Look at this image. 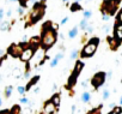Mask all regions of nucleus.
I'll return each instance as SVG.
<instances>
[{"instance_id": "nucleus-1", "label": "nucleus", "mask_w": 122, "mask_h": 114, "mask_svg": "<svg viewBox=\"0 0 122 114\" xmlns=\"http://www.w3.org/2000/svg\"><path fill=\"white\" fill-rule=\"evenodd\" d=\"M41 48L47 52L57 41V31L53 28V22L48 21L42 25L41 29Z\"/></svg>"}, {"instance_id": "nucleus-2", "label": "nucleus", "mask_w": 122, "mask_h": 114, "mask_svg": "<svg viewBox=\"0 0 122 114\" xmlns=\"http://www.w3.org/2000/svg\"><path fill=\"white\" fill-rule=\"evenodd\" d=\"M46 0H42V1H37L34 4L28 18H29V22L25 23V28H29L34 24H36L37 22H40L43 16H44V12H46V4H44Z\"/></svg>"}, {"instance_id": "nucleus-3", "label": "nucleus", "mask_w": 122, "mask_h": 114, "mask_svg": "<svg viewBox=\"0 0 122 114\" xmlns=\"http://www.w3.org/2000/svg\"><path fill=\"white\" fill-rule=\"evenodd\" d=\"M98 44H99V38L98 37H91L89 40V42L80 50L79 56H81V58H90V56H92L96 53V50L98 48Z\"/></svg>"}, {"instance_id": "nucleus-4", "label": "nucleus", "mask_w": 122, "mask_h": 114, "mask_svg": "<svg viewBox=\"0 0 122 114\" xmlns=\"http://www.w3.org/2000/svg\"><path fill=\"white\" fill-rule=\"evenodd\" d=\"M83 69H84V63L81 60H77L76 61V65H74V69H73V71H72V73H71V76H70V78L67 81L66 89L71 90L76 85L77 79H78V77H79V75H80V72H81Z\"/></svg>"}, {"instance_id": "nucleus-5", "label": "nucleus", "mask_w": 122, "mask_h": 114, "mask_svg": "<svg viewBox=\"0 0 122 114\" xmlns=\"http://www.w3.org/2000/svg\"><path fill=\"white\" fill-rule=\"evenodd\" d=\"M118 4L116 0H104V1L101 4V12L105 13L108 16H114L118 9Z\"/></svg>"}, {"instance_id": "nucleus-6", "label": "nucleus", "mask_w": 122, "mask_h": 114, "mask_svg": "<svg viewBox=\"0 0 122 114\" xmlns=\"http://www.w3.org/2000/svg\"><path fill=\"white\" fill-rule=\"evenodd\" d=\"M105 78H107V73L103 72V71H99V72H97V73L93 75V77L91 78L90 83H91V85H92V88H93L95 90H98V89L104 84Z\"/></svg>"}, {"instance_id": "nucleus-7", "label": "nucleus", "mask_w": 122, "mask_h": 114, "mask_svg": "<svg viewBox=\"0 0 122 114\" xmlns=\"http://www.w3.org/2000/svg\"><path fill=\"white\" fill-rule=\"evenodd\" d=\"M34 54H35V50L29 46L26 49H24V50L22 52V54H20V56H19V59H20L23 63H29V61L34 58Z\"/></svg>"}, {"instance_id": "nucleus-8", "label": "nucleus", "mask_w": 122, "mask_h": 114, "mask_svg": "<svg viewBox=\"0 0 122 114\" xmlns=\"http://www.w3.org/2000/svg\"><path fill=\"white\" fill-rule=\"evenodd\" d=\"M23 50H24V49H23V48H22V47H20L19 44L12 43V44L10 46V48L7 49V53H9L10 55H12L13 58H19Z\"/></svg>"}, {"instance_id": "nucleus-9", "label": "nucleus", "mask_w": 122, "mask_h": 114, "mask_svg": "<svg viewBox=\"0 0 122 114\" xmlns=\"http://www.w3.org/2000/svg\"><path fill=\"white\" fill-rule=\"evenodd\" d=\"M56 110H57V109H56V107L53 104V102H51L50 100H47V101L44 102L43 109H42V112H41L40 114H55Z\"/></svg>"}, {"instance_id": "nucleus-10", "label": "nucleus", "mask_w": 122, "mask_h": 114, "mask_svg": "<svg viewBox=\"0 0 122 114\" xmlns=\"http://www.w3.org/2000/svg\"><path fill=\"white\" fill-rule=\"evenodd\" d=\"M114 37L116 40H118L120 42H122V24L115 23V27H114Z\"/></svg>"}, {"instance_id": "nucleus-11", "label": "nucleus", "mask_w": 122, "mask_h": 114, "mask_svg": "<svg viewBox=\"0 0 122 114\" xmlns=\"http://www.w3.org/2000/svg\"><path fill=\"white\" fill-rule=\"evenodd\" d=\"M108 42H109V46H110V49H111V50H116V49L120 47V44H121V42H120L118 40H116L114 36H112V37L109 36V37H108Z\"/></svg>"}, {"instance_id": "nucleus-12", "label": "nucleus", "mask_w": 122, "mask_h": 114, "mask_svg": "<svg viewBox=\"0 0 122 114\" xmlns=\"http://www.w3.org/2000/svg\"><path fill=\"white\" fill-rule=\"evenodd\" d=\"M40 78H41V77H40V75L34 76V77H32V78H31L29 82H28V84H26V87H25V91H29V90H30L32 87H35V85L37 84V82L40 81Z\"/></svg>"}, {"instance_id": "nucleus-13", "label": "nucleus", "mask_w": 122, "mask_h": 114, "mask_svg": "<svg viewBox=\"0 0 122 114\" xmlns=\"http://www.w3.org/2000/svg\"><path fill=\"white\" fill-rule=\"evenodd\" d=\"M50 101H51V102H53V104L56 107V109H59L60 103H61V97H60V94H57V92L53 94V96L50 97Z\"/></svg>"}, {"instance_id": "nucleus-14", "label": "nucleus", "mask_w": 122, "mask_h": 114, "mask_svg": "<svg viewBox=\"0 0 122 114\" xmlns=\"http://www.w3.org/2000/svg\"><path fill=\"white\" fill-rule=\"evenodd\" d=\"M91 98H92V96H91V94L89 91H85V92L81 94V101L84 103H89L91 101Z\"/></svg>"}, {"instance_id": "nucleus-15", "label": "nucleus", "mask_w": 122, "mask_h": 114, "mask_svg": "<svg viewBox=\"0 0 122 114\" xmlns=\"http://www.w3.org/2000/svg\"><path fill=\"white\" fill-rule=\"evenodd\" d=\"M9 110H10V114H22V108L19 104H13L12 108Z\"/></svg>"}, {"instance_id": "nucleus-16", "label": "nucleus", "mask_w": 122, "mask_h": 114, "mask_svg": "<svg viewBox=\"0 0 122 114\" xmlns=\"http://www.w3.org/2000/svg\"><path fill=\"white\" fill-rule=\"evenodd\" d=\"M78 36V27H73L70 31H68V37L72 40V38H74V37H77Z\"/></svg>"}, {"instance_id": "nucleus-17", "label": "nucleus", "mask_w": 122, "mask_h": 114, "mask_svg": "<svg viewBox=\"0 0 122 114\" xmlns=\"http://www.w3.org/2000/svg\"><path fill=\"white\" fill-rule=\"evenodd\" d=\"M72 12H78V11H81L83 10V7H81V5L80 4H78V3H73L72 5H71V9H70Z\"/></svg>"}, {"instance_id": "nucleus-18", "label": "nucleus", "mask_w": 122, "mask_h": 114, "mask_svg": "<svg viewBox=\"0 0 122 114\" xmlns=\"http://www.w3.org/2000/svg\"><path fill=\"white\" fill-rule=\"evenodd\" d=\"M12 91H13V87H12V85H9V87H6V88H5V97H6V98L11 97V95H12Z\"/></svg>"}, {"instance_id": "nucleus-19", "label": "nucleus", "mask_w": 122, "mask_h": 114, "mask_svg": "<svg viewBox=\"0 0 122 114\" xmlns=\"http://www.w3.org/2000/svg\"><path fill=\"white\" fill-rule=\"evenodd\" d=\"M22 75H24V72H23L19 67H17V69L13 70V77H15V78H20Z\"/></svg>"}, {"instance_id": "nucleus-20", "label": "nucleus", "mask_w": 122, "mask_h": 114, "mask_svg": "<svg viewBox=\"0 0 122 114\" xmlns=\"http://www.w3.org/2000/svg\"><path fill=\"white\" fill-rule=\"evenodd\" d=\"M87 25H89V22H87V19H81L80 21V23H79V28L81 29V30H85L86 28H87Z\"/></svg>"}, {"instance_id": "nucleus-21", "label": "nucleus", "mask_w": 122, "mask_h": 114, "mask_svg": "<svg viewBox=\"0 0 122 114\" xmlns=\"http://www.w3.org/2000/svg\"><path fill=\"white\" fill-rule=\"evenodd\" d=\"M79 54H80V52H79L78 49L72 50V52H71V55H70V59H71V60H74V59L77 58V56H78Z\"/></svg>"}, {"instance_id": "nucleus-22", "label": "nucleus", "mask_w": 122, "mask_h": 114, "mask_svg": "<svg viewBox=\"0 0 122 114\" xmlns=\"http://www.w3.org/2000/svg\"><path fill=\"white\" fill-rule=\"evenodd\" d=\"M9 29H10V23L9 22H3L1 24H0V30L5 31V30H9Z\"/></svg>"}, {"instance_id": "nucleus-23", "label": "nucleus", "mask_w": 122, "mask_h": 114, "mask_svg": "<svg viewBox=\"0 0 122 114\" xmlns=\"http://www.w3.org/2000/svg\"><path fill=\"white\" fill-rule=\"evenodd\" d=\"M91 17H92V11L91 10H85L84 11V19H87L89 21Z\"/></svg>"}, {"instance_id": "nucleus-24", "label": "nucleus", "mask_w": 122, "mask_h": 114, "mask_svg": "<svg viewBox=\"0 0 122 114\" xmlns=\"http://www.w3.org/2000/svg\"><path fill=\"white\" fill-rule=\"evenodd\" d=\"M17 91H18V94L23 97L24 95H25V87H22V85H19V87H17Z\"/></svg>"}, {"instance_id": "nucleus-25", "label": "nucleus", "mask_w": 122, "mask_h": 114, "mask_svg": "<svg viewBox=\"0 0 122 114\" xmlns=\"http://www.w3.org/2000/svg\"><path fill=\"white\" fill-rule=\"evenodd\" d=\"M93 30H95V27H93L92 24H89V25H87V28L85 29V31H86V35H90V34H92V33H93Z\"/></svg>"}, {"instance_id": "nucleus-26", "label": "nucleus", "mask_w": 122, "mask_h": 114, "mask_svg": "<svg viewBox=\"0 0 122 114\" xmlns=\"http://www.w3.org/2000/svg\"><path fill=\"white\" fill-rule=\"evenodd\" d=\"M109 96H110V91H109L108 89H104V90H103V94H102L103 100H104V101H105V100H108V98H109Z\"/></svg>"}, {"instance_id": "nucleus-27", "label": "nucleus", "mask_w": 122, "mask_h": 114, "mask_svg": "<svg viewBox=\"0 0 122 114\" xmlns=\"http://www.w3.org/2000/svg\"><path fill=\"white\" fill-rule=\"evenodd\" d=\"M101 108H102V106H99L98 108H95V109H92L91 112H89L87 114H101L99 112H101Z\"/></svg>"}, {"instance_id": "nucleus-28", "label": "nucleus", "mask_w": 122, "mask_h": 114, "mask_svg": "<svg viewBox=\"0 0 122 114\" xmlns=\"http://www.w3.org/2000/svg\"><path fill=\"white\" fill-rule=\"evenodd\" d=\"M20 103H23V104H28L29 106V103H30V100L28 98V97H20Z\"/></svg>"}, {"instance_id": "nucleus-29", "label": "nucleus", "mask_w": 122, "mask_h": 114, "mask_svg": "<svg viewBox=\"0 0 122 114\" xmlns=\"http://www.w3.org/2000/svg\"><path fill=\"white\" fill-rule=\"evenodd\" d=\"M64 56H65V54H64L62 52H59V53H57V54L55 55V59H57V60L60 61L61 59H64Z\"/></svg>"}, {"instance_id": "nucleus-30", "label": "nucleus", "mask_w": 122, "mask_h": 114, "mask_svg": "<svg viewBox=\"0 0 122 114\" xmlns=\"http://www.w3.org/2000/svg\"><path fill=\"white\" fill-rule=\"evenodd\" d=\"M116 23H120V24H122V10L118 12V15H117V18H116Z\"/></svg>"}, {"instance_id": "nucleus-31", "label": "nucleus", "mask_w": 122, "mask_h": 114, "mask_svg": "<svg viewBox=\"0 0 122 114\" xmlns=\"http://www.w3.org/2000/svg\"><path fill=\"white\" fill-rule=\"evenodd\" d=\"M57 64H59V60L57 59H51V61H50V67H55V66H57Z\"/></svg>"}, {"instance_id": "nucleus-32", "label": "nucleus", "mask_w": 122, "mask_h": 114, "mask_svg": "<svg viewBox=\"0 0 122 114\" xmlns=\"http://www.w3.org/2000/svg\"><path fill=\"white\" fill-rule=\"evenodd\" d=\"M18 1L20 3V6L22 7H25L26 4H28V1H30V0H18Z\"/></svg>"}, {"instance_id": "nucleus-33", "label": "nucleus", "mask_w": 122, "mask_h": 114, "mask_svg": "<svg viewBox=\"0 0 122 114\" xmlns=\"http://www.w3.org/2000/svg\"><path fill=\"white\" fill-rule=\"evenodd\" d=\"M102 19H103L104 22H108V21L110 19V16H108V15H105V13H102Z\"/></svg>"}, {"instance_id": "nucleus-34", "label": "nucleus", "mask_w": 122, "mask_h": 114, "mask_svg": "<svg viewBox=\"0 0 122 114\" xmlns=\"http://www.w3.org/2000/svg\"><path fill=\"white\" fill-rule=\"evenodd\" d=\"M89 83H90V81H83L81 82V87L83 88H87L89 87Z\"/></svg>"}, {"instance_id": "nucleus-35", "label": "nucleus", "mask_w": 122, "mask_h": 114, "mask_svg": "<svg viewBox=\"0 0 122 114\" xmlns=\"http://www.w3.org/2000/svg\"><path fill=\"white\" fill-rule=\"evenodd\" d=\"M17 12H18V15H20V16H22V15L24 13V7H22V6H20V7H18V9H17Z\"/></svg>"}, {"instance_id": "nucleus-36", "label": "nucleus", "mask_w": 122, "mask_h": 114, "mask_svg": "<svg viewBox=\"0 0 122 114\" xmlns=\"http://www.w3.org/2000/svg\"><path fill=\"white\" fill-rule=\"evenodd\" d=\"M67 22H68V17H65V18H62V21H61L60 25H65V24H66Z\"/></svg>"}, {"instance_id": "nucleus-37", "label": "nucleus", "mask_w": 122, "mask_h": 114, "mask_svg": "<svg viewBox=\"0 0 122 114\" xmlns=\"http://www.w3.org/2000/svg\"><path fill=\"white\" fill-rule=\"evenodd\" d=\"M103 30H104V31L108 34V33L110 31V27H109V25H104V27H103Z\"/></svg>"}, {"instance_id": "nucleus-38", "label": "nucleus", "mask_w": 122, "mask_h": 114, "mask_svg": "<svg viewBox=\"0 0 122 114\" xmlns=\"http://www.w3.org/2000/svg\"><path fill=\"white\" fill-rule=\"evenodd\" d=\"M71 112H72V114H76V112H77V107H76V104H73V106L71 107Z\"/></svg>"}, {"instance_id": "nucleus-39", "label": "nucleus", "mask_w": 122, "mask_h": 114, "mask_svg": "<svg viewBox=\"0 0 122 114\" xmlns=\"http://www.w3.org/2000/svg\"><path fill=\"white\" fill-rule=\"evenodd\" d=\"M4 15H5V12H4V9H0V21H1V19L4 18Z\"/></svg>"}, {"instance_id": "nucleus-40", "label": "nucleus", "mask_w": 122, "mask_h": 114, "mask_svg": "<svg viewBox=\"0 0 122 114\" xmlns=\"http://www.w3.org/2000/svg\"><path fill=\"white\" fill-rule=\"evenodd\" d=\"M0 114H10V110L9 109H3V110H0Z\"/></svg>"}, {"instance_id": "nucleus-41", "label": "nucleus", "mask_w": 122, "mask_h": 114, "mask_svg": "<svg viewBox=\"0 0 122 114\" xmlns=\"http://www.w3.org/2000/svg\"><path fill=\"white\" fill-rule=\"evenodd\" d=\"M56 89H57V85H56V84H54V85H53V88H51V91L54 92V91H56Z\"/></svg>"}, {"instance_id": "nucleus-42", "label": "nucleus", "mask_w": 122, "mask_h": 114, "mask_svg": "<svg viewBox=\"0 0 122 114\" xmlns=\"http://www.w3.org/2000/svg\"><path fill=\"white\" fill-rule=\"evenodd\" d=\"M6 15H7V17H11V15H12V10H9V11L6 12Z\"/></svg>"}, {"instance_id": "nucleus-43", "label": "nucleus", "mask_w": 122, "mask_h": 114, "mask_svg": "<svg viewBox=\"0 0 122 114\" xmlns=\"http://www.w3.org/2000/svg\"><path fill=\"white\" fill-rule=\"evenodd\" d=\"M34 92H35V94H38V92H40V88H35Z\"/></svg>"}, {"instance_id": "nucleus-44", "label": "nucleus", "mask_w": 122, "mask_h": 114, "mask_svg": "<svg viewBox=\"0 0 122 114\" xmlns=\"http://www.w3.org/2000/svg\"><path fill=\"white\" fill-rule=\"evenodd\" d=\"M111 75H112V72H111V71H109V72L107 73V77H111Z\"/></svg>"}, {"instance_id": "nucleus-45", "label": "nucleus", "mask_w": 122, "mask_h": 114, "mask_svg": "<svg viewBox=\"0 0 122 114\" xmlns=\"http://www.w3.org/2000/svg\"><path fill=\"white\" fill-rule=\"evenodd\" d=\"M3 54H4V50H3V49H0V56H1Z\"/></svg>"}, {"instance_id": "nucleus-46", "label": "nucleus", "mask_w": 122, "mask_h": 114, "mask_svg": "<svg viewBox=\"0 0 122 114\" xmlns=\"http://www.w3.org/2000/svg\"><path fill=\"white\" fill-rule=\"evenodd\" d=\"M120 106H122V96L120 97Z\"/></svg>"}, {"instance_id": "nucleus-47", "label": "nucleus", "mask_w": 122, "mask_h": 114, "mask_svg": "<svg viewBox=\"0 0 122 114\" xmlns=\"http://www.w3.org/2000/svg\"><path fill=\"white\" fill-rule=\"evenodd\" d=\"M108 114H116V113H115V112H114V110H110V112H109V113H108Z\"/></svg>"}, {"instance_id": "nucleus-48", "label": "nucleus", "mask_w": 122, "mask_h": 114, "mask_svg": "<svg viewBox=\"0 0 122 114\" xmlns=\"http://www.w3.org/2000/svg\"><path fill=\"white\" fill-rule=\"evenodd\" d=\"M80 1H81V0H74V3H78V4H79Z\"/></svg>"}, {"instance_id": "nucleus-49", "label": "nucleus", "mask_w": 122, "mask_h": 114, "mask_svg": "<svg viewBox=\"0 0 122 114\" xmlns=\"http://www.w3.org/2000/svg\"><path fill=\"white\" fill-rule=\"evenodd\" d=\"M3 104V100H1V97H0V106Z\"/></svg>"}, {"instance_id": "nucleus-50", "label": "nucleus", "mask_w": 122, "mask_h": 114, "mask_svg": "<svg viewBox=\"0 0 122 114\" xmlns=\"http://www.w3.org/2000/svg\"><path fill=\"white\" fill-rule=\"evenodd\" d=\"M9 1H12V3H15V1H18V0H9Z\"/></svg>"}, {"instance_id": "nucleus-51", "label": "nucleus", "mask_w": 122, "mask_h": 114, "mask_svg": "<svg viewBox=\"0 0 122 114\" xmlns=\"http://www.w3.org/2000/svg\"><path fill=\"white\" fill-rule=\"evenodd\" d=\"M62 1H64V3H67V1H68V0H62Z\"/></svg>"}, {"instance_id": "nucleus-52", "label": "nucleus", "mask_w": 122, "mask_h": 114, "mask_svg": "<svg viewBox=\"0 0 122 114\" xmlns=\"http://www.w3.org/2000/svg\"><path fill=\"white\" fill-rule=\"evenodd\" d=\"M116 1H117V3H120V1H121V0H116Z\"/></svg>"}, {"instance_id": "nucleus-53", "label": "nucleus", "mask_w": 122, "mask_h": 114, "mask_svg": "<svg viewBox=\"0 0 122 114\" xmlns=\"http://www.w3.org/2000/svg\"><path fill=\"white\" fill-rule=\"evenodd\" d=\"M121 83H122V79H121Z\"/></svg>"}, {"instance_id": "nucleus-54", "label": "nucleus", "mask_w": 122, "mask_h": 114, "mask_svg": "<svg viewBox=\"0 0 122 114\" xmlns=\"http://www.w3.org/2000/svg\"><path fill=\"white\" fill-rule=\"evenodd\" d=\"M28 114H30V113H28Z\"/></svg>"}]
</instances>
